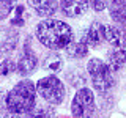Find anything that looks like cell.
<instances>
[{
	"label": "cell",
	"mask_w": 126,
	"mask_h": 118,
	"mask_svg": "<svg viewBox=\"0 0 126 118\" xmlns=\"http://www.w3.org/2000/svg\"><path fill=\"white\" fill-rule=\"evenodd\" d=\"M35 35L38 41L50 50H60L73 41V29L66 22L58 19H43L35 27Z\"/></svg>",
	"instance_id": "1"
},
{
	"label": "cell",
	"mask_w": 126,
	"mask_h": 118,
	"mask_svg": "<svg viewBox=\"0 0 126 118\" xmlns=\"http://www.w3.org/2000/svg\"><path fill=\"white\" fill-rule=\"evenodd\" d=\"M6 109L10 113H19L25 115L33 110L36 105V88L35 84L29 79L19 80L5 96Z\"/></svg>",
	"instance_id": "2"
},
{
	"label": "cell",
	"mask_w": 126,
	"mask_h": 118,
	"mask_svg": "<svg viewBox=\"0 0 126 118\" xmlns=\"http://www.w3.org/2000/svg\"><path fill=\"white\" fill-rule=\"evenodd\" d=\"M35 88H36V94H39L49 105H58L65 101L66 88L63 82L54 74L41 77L35 84Z\"/></svg>",
	"instance_id": "3"
},
{
	"label": "cell",
	"mask_w": 126,
	"mask_h": 118,
	"mask_svg": "<svg viewBox=\"0 0 126 118\" xmlns=\"http://www.w3.org/2000/svg\"><path fill=\"white\" fill-rule=\"evenodd\" d=\"M87 73H88L90 79H92V84L94 87V90H98L99 93H107L113 87V84H115L112 69L109 68L107 63H104L99 58L88 60Z\"/></svg>",
	"instance_id": "4"
},
{
	"label": "cell",
	"mask_w": 126,
	"mask_h": 118,
	"mask_svg": "<svg viewBox=\"0 0 126 118\" xmlns=\"http://www.w3.org/2000/svg\"><path fill=\"white\" fill-rule=\"evenodd\" d=\"M71 113L74 118H90L94 113V96L92 90L79 88L71 102Z\"/></svg>",
	"instance_id": "5"
},
{
	"label": "cell",
	"mask_w": 126,
	"mask_h": 118,
	"mask_svg": "<svg viewBox=\"0 0 126 118\" xmlns=\"http://www.w3.org/2000/svg\"><path fill=\"white\" fill-rule=\"evenodd\" d=\"M38 68V58L35 50L30 46V38H27L25 44H24V52L22 57L19 58V61L16 63V73L22 77H29L30 74H33Z\"/></svg>",
	"instance_id": "6"
},
{
	"label": "cell",
	"mask_w": 126,
	"mask_h": 118,
	"mask_svg": "<svg viewBox=\"0 0 126 118\" xmlns=\"http://www.w3.org/2000/svg\"><path fill=\"white\" fill-rule=\"evenodd\" d=\"M19 31L14 27H0V52L11 54L17 47Z\"/></svg>",
	"instance_id": "7"
},
{
	"label": "cell",
	"mask_w": 126,
	"mask_h": 118,
	"mask_svg": "<svg viewBox=\"0 0 126 118\" xmlns=\"http://www.w3.org/2000/svg\"><path fill=\"white\" fill-rule=\"evenodd\" d=\"M104 30H106V25L98 21H94L92 25L88 27V30L85 31V43L88 47H92V49H98V47H101V44L106 41L104 38Z\"/></svg>",
	"instance_id": "8"
},
{
	"label": "cell",
	"mask_w": 126,
	"mask_h": 118,
	"mask_svg": "<svg viewBox=\"0 0 126 118\" xmlns=\"http://www.w3.org/2000/svg\"><path fill=\"white\" fill-rule=\"evenodd\" d=\"M88 0H60V10L68 17H79L88 11Z\"/></svg>",
	"instance_id": "9"
},
{
	"label": "cell",
	"mask_w": 126,
	"mask_h": 118,
	"mask_svg": "<svg viewBox=\"0 0 126 118\" xmlns=\"http://www.w3.org/2000/svg\"><path fill=\"white\" fill-rule=\"evenodd\" d=\"M29 6L36 13L39 17H52L58 10L57 0H27Z\"/></svg>",
	"instance_id": "10"
},
{
	"label": "cell",
	"mask_w": 126,
	"mask_h": 118,
	"mask_svg": "<svg viewBox=\"0 0 126 118\" xmlns=\"http://www.w3.org/2000/svg\"><path fill=\"white\" fill-rule=\"evenodd\" d=\"M107 65L112 71H118L121 68H126V44L115 46L107 54Z\"/></svg>",
	"instance_id": "11"
},
{
	"label": "cell",
	"mask_w": 126,
	"mask_h": 118,
	"mask_svg": "<svg viewBox=\"0 0 126 118\" xmlns=\"http://www.w3.org/2000/svg\"><path fill=\"white\" fill-rule=\"evenodd\" d=\"M107 6L113 22L117 24L126 22V0H109Z\"/></svg>",
	"instance_id": "12"
},
{
	"label": "cell",
	"mask_w": 126,
	"mask_h": 118,
	"mask_svg": "<svg viewBox=\"0 0 126 118\" xmlns=\"http://www.w3.org/2000/svg\"><path fill=\"white\" fill-rule=\"evenodd\" d=\"M43 69L49 71V73H52V74L60 73L63 69V57L57 50H52V52L47 54L44 57V60H43Z\"/></svg>",
	"instance_id": "13"
},
{
	"label": "cell",
	"mask_w": 126,
	"mask_h": 118,
	"mask_svg": "<svg viewBox=\"0 0 126 118\" xmlns=\"http://www.w3.org/2000/svg\"><path fill=\"white\" fill-rule=\"evenodd\" d=\"M65 52L69 58H84L88 54V46H87L85 39L80 41H71L68 46L65 47Z\"/></svg>",
	"instance_id": "14"
},
{
	"label": "cell",
	"mask_w": 126,
	"mask_h": 118,
	"mask_svg": "<svg viewBox=\"0 0 126 118\" xmlns=\"http://www.w3.org/2000/svg\"><path fill=\"white\" fill-rule=\"evenodd\" d=\"M104 38H106V41H107L110 46H113V47L120 46L121 44V31H120V27H117V25H106Z\"/></svg>",
	"instance_id": "15"
},
{
	"label": "cell",
	"mask_w": 126,
	"mask_h": 118,
	"mask_svg": "<svg viewBox=\"0 0 126 118\" xmlns=\"http://www.w3.org/2000/svg\"><path fill=\"white\" fill-rule=\"evenodd\" d=\"M66 79L69 80V84L73 85V87H82L84 88V85H85V82H87V77H85V74L82 73L79 68H74V69H71L68 74H66Z\"/></svg>",
	"instance_id": "16"
},
{
	"label": "cell",
	"mask_w": 126,
	"mask_h": 118,
	"mask_svg": "<svg viewBox=\"0 0 126 118\" xmlns=\"http://www.w3.org/2000/svg\"><path fill=\"white\" fill-rule=\"evenodd\" d=\"M24 11H25V8L22 5H16L14 10H13V17L10 19V25L11 27H22L24 24H25V16H24Z\"/></svg>",
	"instance_id": "17"
},
{
	"label": "cell",
	"mask_w": 126,
	"mask_h": 118,
	"mask_svg": "<svg viewBox=\"0 0 126 118\" xmlns=\"http://www.w3.org/2000/svg\"><path fill=\"white\" fill-rule=\"evenodd\" d=\"M16 6V0H0V22L10 17Z\"/></svg>",
	"instance_id": "18"
},
{
	"label": "cell",
	"mask_w": 126,
	"mask_h": 118,
	"mask_svg": "<svg viewBox=\"0 0 126 118\" xmlns=\"http://www.w3.org/2000/svg\"><path fill=\"white\" fill-rule=\"evenodd\" d=\"M13 73H16V63L11 58H5V60H0V76L8 77Z\"/></svg>",
	"instance_id": "19"
},
{
	"label": "cell",
	"mask_w": 126,
	"mask_h": 118,
	"mask_svg": "<svg viewBox=\"0 0 126 118\" xmlns=\"http://www.w3.org/2000/svg\"><path fill=\"white\" fill-rule=\"evenodd\" d=\"M35 109L44 118H55V110L52 109V105H35Z\"/></svg>",
	"instance_id": "20"
},
{
	"label": "cell",
	"mask_w": 126,
	"mask_h": 118,
	"mask_svg": "<svg viewBox=\"0 0 126 118\" xmlns=\"http://www.w3.org/2000/svg\"><path fill=\"white\" fill-rule=\"evenodd\" d=\"M88 3H90V6H92L96 13H101V11L107 6L109 0H88Z\"/></svg>",
	"instance_id": "21"
},
{
	"label": "cell",
	"mask_w": 126,
	"mask_h": 118,
	"mask_svg": "<svg viewBox=\"0 0 126 118\" xmlns=\"http://www.w3.org/2000/svg\"><path fill=\"white\" fill-rule=\"evenodd\" d=\"M5 96H6V93L0 88V118H6V115L10 113V112H8V109H6Z\"/></svg>",
	"instance_id": "22"
},
{
	"label": "cell",
	"mask_w": 126,
	"mask_h": 118,
	"mask_svg": "<svg viewBox=\"0 0 126 118\" xmlns=\"http://www.w3.org/2000/svg\"><path fill=\"white\" fill-rule=\"evenodd\" d=\"M25 118H44V117H43L41 113H39L38 110H36V109L33 107V110H32V112H29V113H27V115H25Z\"/></svg>",
	"instance_id": "23"
},
{
	"label": "cell",
	"mask_w": 126,
	"mask_h": 118,
	"mask_svg": "<svg viewBox=\"0 0 126 118\" xmlns=\"http://www.w3.org/2000/svg\"><path fill=\"white\" fill-rule=\"evenodd\" d=\"M120 31H121V44H126V22L121 24Z\"/></svg>",
	"instance_id": "24"
},
{
	"label": "cell",
	"mask_w": 126,
	"mask_h": 118,
	"mask_svg": "<svg viewBox=\"0 0 126 118\" xmlns=\"http://www.w3.org/2000/svg\"><path fill=\"white\" fill-rule=\"evenodd\" d=\"M27 115V113H25ZM25 115H19V113H8L6 118H25Z\"/></svg>",
	"instance_id": "25"
},
{
	"label": "cell",
	"mask_w": 126,
	"mask_h": 118,
	"mask_svg": "<svg viewBox=\"0 0 126 118\" xmlns=\"http://www.w3.org/2000/svg\"><path fill=\"white\" fill-rule=\"evenodd\" d=\"M90 118H96V117H94V113H93V115H92V117H90Z\"/></svg>",
	"instance_id": "26"
},
{
	"label": "cell",
	"mask_w": 126,
	"mask_h": 118,
	"mask_svg": "<svg viewBox=\"0 0 126 118\" xmlns=\"http://www.w3.org/2000/svg\"><path fill=\"white\" fill-rule=\"evenodd\" d=\"M0 60H2V52H0Z\"/></svg>",
	"instance_id": "27"
}]
</instances>
